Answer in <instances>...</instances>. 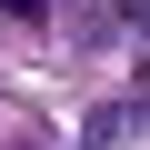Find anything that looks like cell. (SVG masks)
<instances>
[{"instance_id":"7a4b0ae2","label":"cell","mask_w":150,"mask_h":150,"mask_svg":"<svg viewBox=\"0 0 150 150\" xmlns=\"http://www.w3.org/2000/svg\"><path fill=\"white\" fill-rule=\"evenodd\" d=\"M0 20H20V30H40V20H50V0H0Z\"/></svg>"},{"instance_id":"6da1fadb","label":"cell","mask_w":150,"mask_h":150,"mask_svg":"<svg viewBox=\"0 0 150 150\" xmlns=\"http://www.w3.org/2000/svg\"><path fill=\"white\" fill-rule=\"evenodd\" d=\"M130 120H140V110H120V100H110V110H90V150H110V140H130Z\"/></svg>"},{"instance_id":"3957f363","label":"cell","mask_w":150,"mask_h":150,"mask_svg":"<svg viewBox=\"0 0 150 150\" xmlns=\"http://www.w3.org/2000/svg\"><path fill=\"white\" fill-rule=\"evenodd\" d=\"M130 30H140V40H150V0H130Z\"/></svg>"}]
</instances>
